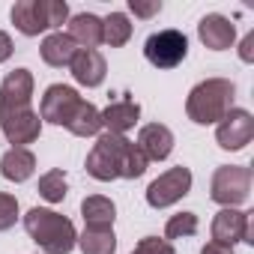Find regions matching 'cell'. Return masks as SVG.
Segmentation results:
<instances>
[{
    "instance_id": "cell-1",
    "label": "cell",
    "mask_w": 254,
    "mask_h": 254,
    "mask_svg": "<svg viewBox=\"0 0 254 254\" xmlns=\"http://www.w3.org/2000/svg\"><path fill=\"white\" fill-rule=\"evenodd\" d=\"M147 159L144 153L138 150L135 141H129L126 135H111V132H102L84 162L87 174L99 183H111V180H138L144 177L147 171Z\"/></svg>"
},
{
    "instance_id": "cell-2",
    "label": "cell",
    "mask_w": 254,
    "mask_h": 254,
    "mask_svg": "<svg viewBox=\"0 0 254 254\" xmlns=\"http://www.w3.org/2000/svg\"><path fill=\"white\" fill-rule=\"evenodd\" d=\"M24 230L27 236L45 251V254H69L75 245H78V230L75 224L54 212V209H42V206H33L27 215H24Z\"/></svg>"
},
{
    "instance_id": "cell-3",
    "label": "cell",
    "mask_w": 254,
    "mask_h": 254,
    "mask_svg": "<svg viewBox=\"0 0 254 254\" xmlns=\"http://www.w3.org/2000/svg\"><path fill=\"white\" fill-rule=\"evenodd\" d=\"M233 96H236L233 81H227V78H206L197 87H191V93L186 99V114L197 126L221 123L227 117V111L233 108Z\"/></svg>"
},
{
    "instance_id": "cell-4",
    "label": "cell",
    "mask_w": 254,
    "mask_h": 254,
    "mask_svg": "<svg viewBox=\"0 0 254 254\" xmlns=\"http://www.w3.org/2000/svg\"><path fill=\"white\" fill-rule=\"evenodd\" d=\"M69 18L63 0H18L12 6V24L24 36H39L51 27H60Z\"/></svg>"
},
{
    "instance_id": "cell-5",
    "label": "cell",
    "mask_w": 254,
    "mask_h": 254,
    "mask_svg": "<svg viewBox=\"0 0 254 254\" xmlns=\"http://www.w3.org/2000/svg\"><path fill=\"white\" fill-rule=\"evenodd\" d=\"M251 194V168L245 165H221L212 174V186H209V197L215 203H221L224 209H236L239 203H245Z\"/></svg>"
},
{
    "instance_id": "cell-6",
    "label": "cell",
    "mask_w": 254,
    "mask_h": 254,
    "mask_svg": "<svg viewBox=\"0 0 254 254\" xmlns=\"http://www.w3.org/2000/svg\"><path fill=\"white\" fill-rule=\"evenodd\" d=\"M189 54V39L183 30H159L150 33L144 42V57L150 60V66L156 69H177Z\"/></svg>"
},
{
    "instance_id": "cell-7",
    "label": "cell",
    "mask_w": 254,
    "mask_h": 254,
    "mask_svg": "<svg viewBox=\"0 0 254 254\" xmlns=\"http://www.w3.org/2000/svg\"><path fill=\"white\" fill-rule=\"evenodd\" d=\"M189 191H191V171L183 168V165H177V168L165 171L162 177H156L147 186V203L153 209H168L177 200H183Z\"/></svg>"
},
{
    "instance_id": "cell-8",
    "label": "cell",
    "mask_w": 254,
    "mask_h": 254,
    "mask_svg": "<svg viewBox=\"0 0 254 254\" xmlns=\"http://www.w3.org/2000/svg\"><path fill=\"white\" fill-rule=\"evenodd\" d=\"M81 96L75 87H66V84H51L42 96V105H39V117L45 123H54V126H69L75 111L81 108Z\"/></svg>"
},
{
    "instance_id": "cell-9",
    "label": "cell",
    "mask_w": 254,
    "mask_h": 254,
    "mask_svg": "<svg viewBox=\"0 0 254 254\" xmlns=\"http://www.w3.org/2000/svg\"><path fill=\"white\" fill-rule=\"evenodd\" d=\"M254 138V117L245 111V108H230L227 117L218 123V129H215V141L221 150H245Z\"/></svg>"
},
{
    "instance_id": "cell-10",
    "label": "cell",
    "mask_w": 254,
    "mask_h": 254,
    "mask_svg": "<svg viewBox=\"0 0 254 254\" xmlns=\"http://www.w3.org/2000/svg\"><path fill=\"white\" fill-rule=\"evenodd\" d=\"M0 132L6 135V141L12 147H27L33 141H39V135H42V117L33 108L0 114Z\"/></svg>"
},
{
    "instance_id": "cell-11",
    "label": "cell",
    "mask_w": 254,
    "mask_h": 254,
    "mask_svg": "<svg viewBox=\"0 0 254 254\" xmlns=\"http://www.w3.org/2000/svg\"><path fill=\"white\" fill-rule=\"evenodd\" d=\"M251 212L242 209H221L212 218V242L218 245H236V242H251Z\"/></svg>"
},
{
    "instance_id": "cell-12",
    "label": "cell",
    "mask_w": 254,
    "mask_h": 254,
    "mask_svg": "<svg viewBox=\"0 0 254 254\" xmlns=\"http://www.w3.org/2000/svg\"><path fill=\"white\" fill-rule=\"evenodd\" d=\"M33 102V72L30 69H15L0 84V114L9 111H24Z\"/></svg>"
},
{
    "instance_id": "cell-13",
    "label": "cell",
    "mask_w": 254,
    "mask_h": 254,
    "mask_svg": "<svg viewBox=\"0 0 254 254\" xmlns=\"http://www.w3.org/2000/svg\"><path fill=\"white\" fill-rule=\"evenodd\" d=\"M138 150L147 162H165L174 153V132L165 123H150L138 132Z\"/></svg>"
},
{
    "instance_id": "cell-14",
    "label": "cell",
    "mask_w": 254,
    "mask_h": 254,
    "mask_svg": "<svg viewBox=\"0 0 254 254\" xmlns=\"http://www.w3.org/2000/svg\"><path fill=\"white\" fill-rule=\"evenodd\" d=\"M197 36H200V42H203L209 51H227V48L233 45V39H236V27H233L230 18L212 12V15H203V18H200Z\"/></svg>"
},
{
    "instance_id": "cell-15",
    "label": "cell",
    "mask_w": 254,
    "mask_h": 254,
    "mask_svg": "<svg viewBox=\"0 0 254 254\" xmlns=\"http://www.w3.org/2000/svg\"><path fill=\"white\" fill-rule=\"evenodd\" d=\"M72 69V78L81 84V87H99L108 75V63L99 51H90V48H78L75 60L69 63Z\"/></svg>"
},
{
    "instance_id": "cell-16",
    "label": "cell",
    "mask_w": 254,
    "mask_h": 254,
    "mask_svg": "<svg viewBox=\"0 0 254 254\" xmlns=\"http://www.w3.org/2000/svg\"><path fill=\"white\" fill-rule=\"evenodd\" d=\"M102 117V129L111 132V135H126L138 123L141 117V105L132 102V99H120V102H111L105 111H99Z\"/></svg>"
},
{
    "instance_id": "cell-17",
    "label": "cell",
    "mask_w": 254,
    "mask_h": 254,
    "mask_svg": "<svg viewBox=\"0 0 254 254\" xmlns=\"http://www.w3.org/2000/svg\"><path fill=\"white\" fill-rule=\"evenodd\" d=\"M33 171H36V156L27 147H12L0 159V174L9 183H24V180L33 177Z\"/></svg>"
},
{
    "instance_id": "cell-18",
    "label": "cell",
    "mask_w": 254,
    "mask_h": 254,
    "mask_svg": "<svg viewBox=\"0 0 254 254\" xmlns=\"http://www.w3.org/2000/svg\"><path fill=\"white\" fill-rule=\"evenodd\" d=\"M69 39L78 48L96 51V45H102V18H96L93 12L72 15V21H69Z\"/></svg>"
},
{
    "instance_id": "cell-19",
    "label": "cell",
    "mask_w": 254,
    "mask_h": 254,
    "mask_svg": "<svg viewBox=\"0 0 254 254\" xmlns=\"http://www.w3.org/2000/svg\"><path fill=\"white\" fill-rule=\"evenodd\" d=\"M42 60L48 63V66H54V69H63V66H69L72 60H75V54H78V45L69 39V33H51V36H45L42 39Z\"/></svg>"
},
{
    "instance_id": "cell-20",
    "label": "cell",
    "mask_w": 254,
    "mask_h": 254,
    "mask_svg": "<svg viewBox=\"0 0 254 254\" xmlns=\"http://www.w3.org/2000/svg\"><path fill=\"white\" fill-rule=\"evenodd\" d=\"M81 215H84V224L87 227H114L117 206L105 194H90V197L81 200Z\"/></svg>"
},
{
    "instance_id": "cell-21",
    "label": "cell",
    "mask_w": 254,
    "mask_h": 254,
    "mask_svg": "<svg viewBox=\"0 0 254 254\" xmlns=\"http://www.w3.org/2000/svg\"><path fill=\"white\" fill-rule=\"evenodd\" d=\"M78 248L84 254H114L117 251L114 227H84V233L78 236Z\"/></svg>"
},
{
    "instance_id": "cell-22",
    "label": "cell",
    "mask_w": 254,
    "mask_h": 254,
    "mask_svg": "<svg viewBox=\"0 0 254 254\" xmlns=\"http://www.w3.org/2000/svg\"><path fill=\"white\" fill-rule=\"evenodd\" d=\"M66 129L75 135V138H93V135H102V117H99V108L90 105V102H81V108L75 111L72 123Z\"/></svg>"
},
{
    "instance_id": "cell-23",
    "label": "cell",
    "mask_w": 254,
    "mask_h": 254,
    "mask_svg": "<svg viewBox=\"0 0 254 254\" xmlns=\"http://www.w3.org/2000/svg\"><path fill=\"white\" fill-rule=\"evenodd\" d=\"M132 39V21L123 12H111L108 18H102V42L111 48H120Z\"/></svg>"
},
{
    "instance_id": "cell-24",
    "label": "cell",
    "mask_w": 254,
    "mask_h": 254,
    "mask_svg": "<svg viewBox=\"0 0 254 254\" xmlns=\"http://www.w3.org/2000/svg\"><path fill=\"white\" fill-rule=\"evenodd\" d=\"M39 194H42L48 203H63V197H66V174H63L60 168L42 174V177H39Z\"/></svg>"
},
{
    "instance_id": "cell-25",
    "label": "cell",
    "mask_w": 254,
    "mask_h": 254,
    "mask_svg": "<svg viewBox=\"0 0 254 254\" xmlns=\"http://www.w3.org/2000/svg\"><path fill=\"white\" fill-rule=\"evenodd\" d=\"M197 233V215L194 212H177L168 218L165 224V239H186V236H194Z\"/></svg>"
},
{
    "instance_id": "cell-26",
    "label": "cell",
    "mask_w": 254,
    "mask_h": 254,
    "mask_svg": "<svg viewBox=\"0 0 254 254\" xmlns=\"http://www.w3.org/2000/svg\"><path fill=\"white\" fill-rule=\"evenodd\" d=\"M18 221V200L15 194L0 191V230H9Z\"/></svg>"
},
{
    "instance_id": "cell-27",
    "label": "cell",
    "mask_w": 254,
    "mask_h": 254,
    "mask_svg": "<svg viewBox=\"0 0 254 254\" xmlns=\"http://www.w3.org/2000/svg\"><path fill=\"white\" fill-rule=\"evenodd\" d=\"M132 254H177L174 251V245L168 242V239H159V236H144L138 245H135V251Z\"/></svg>"
},
{
    "instance_id": "cell-28",
    "label": "cell",
    "mask_w": 254,
    "mask_h": 254,
    "mask_svg": "<svg viewBox=\"0 0 254 254\" xmlns=\"http://www.w3.org/2000/svg\"><path fill=\"white\" fill-rule=\"evenodd\" d=\"M129 9L135 15H141V18H153L162 9V3H159V0H156V3H138V0H129Z\"/></svg>"
},
{
    "instance_id": "cell-29",
    "label": "cell",
    "mask_w": 254,
    "mask_h": 254,
    "mask_svg": "<svg viewBox=\"0 0 254 254\" xmlns=\"http://www.w3.org/2000/svg\"><path fill=\"white\" fill-rule=\"evenodd\" d=\"M239 57H242L245 63H251V60H254V30L242 39V45H239Z\"/></svg>"
},
{
    "instance_id": "cell-30",
    "label": "cell",
    "mask_w": 254,
    "mask_h": 254,
    "mask_svg": "<svg viewBox=\"0 0 254 254\" xmlns=\"http://www.w3.org/2000/svg\"><path fill=\"white\" fill-rule=\"evenodd\" d=\"M9 57H12V39H9V33L0 30V63H6Z\"/></svg>"
},
{
    "instance_id": "cell-31",
    "label": "cell",
    "mask_w": 254,
    "mask_h": 254,
    "mask_svg": "<svg viewBox=\"0 0 254 254\" xmlns=\"http://www.w3.org/2000/svg\"><path fill=\"white\" fill-rule=\"evenodd\" d=\"M200 254H233V248L230 245H218V242H206Z\"/></svg>"
}]
</instances>
